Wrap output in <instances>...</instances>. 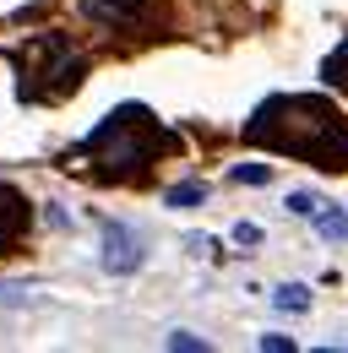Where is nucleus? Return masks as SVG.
Instances as JSON below:
<instances>
[{
  "label": "nucleus",
  "mask_w": 348,
  "mask_h": 353,
  "mask_svg": "<svg viewBox=\"0 0 348 353\" xmlns=\"http://www.w3.org/2000/svg\"><path fill=\"white\" fill-rule=\"evenodd\" d=\"M245 141H256L267 152H289L327 174L348 169V120L321 92H278L256 103V114L245 120Z\"/></svg>",
  "instance_id": "obj_1"
},
{
  "label": "nucleus",
  "mask_w": 348,
  "mask_h": 353,
  "mask_svg": "<svg viewBox=\"0 0 348 353\" xmlns=\"http://www.w3.org/2000/svg\"><path fill=\"white\" fill-rule=\"evenodd\" d=\"M158 141H164V136L147 120V109H142V103H126V109H109V114H104V125L82 141V152L104 163V174L130 179L158 158Z\"/></svg>",
  "instance_id": "obj_2"
},
{
  "label": "nucleus",
  "mask_w": 348,
  "mask_h": 353,
  "mask_svg": "<svg viewBox=\"0 0 348 353\" xmlns=\"http://www.w3.org/2000/svg\"><path fill=\"white\" fill-rule=\"evenodd\" d=\"M142 239L130 234L126 223H109L104 228V272H115V277H130V272H142Z\"/></svg>",
  "instance_id": "obj_3"
},
{
  "label": "nucleus",
  "mask_w": 348,
  "mask_h": 353,
  "mask_svg": "<svg viewBox=\"0 0 348 353\" xmlns=\"http://www.w3.org/2000/svg\"><path fill=\"white\" fill-rule=\"evenodd\" d=\"M28 223H33L28 196H22V190H11V185H0V256H11V250H17V239L28 234Z\"/></svg>",
  "instance_id": "obj_4"
},
{
  "label": "nucleus",
  "mask_w": 348,
  "mask_h": 353,
  "mask_svg": "<svg viewBox=\"0 0 348 353\" xmlns=\"http://www.w3.org/2000/svg\"><path fill=\"white\" fill-rule=\"evenodd\" d=\"M153 0H82V17L98 28H142Z\"/></svg>",
  "instance_id": "obj_5"
},
{
  "label": "nucleus",
  "mask_w": 348,
  "mask_h": 353,
  "mask_svg": "<svg viewBox=\"0 0 348 353\" xmlns=\"http://www.w3.org/2000/svg\"><path fill=\"white\" fill-rule=\"evenodd\" d=\"M272 305L289 310V315H304V310H310V288H304V283H283V288L272 294Z\"/></svg>",
  "instance_id": "obj_6"
},
{
  "label": "nucleus",
  "mask_w": 348,
  "mask_h": 353,
  "mask_svg": "<svg viewBox=\"0 0 348 353\" xmlns=\"http://www.w3.org/2000/svg\"><path fill=\"white\" fill-rule=\"evenodd\" d=\"M164 201L185 212V207H196V201H207V185H202V179H185V185H174V190L164 196Z\"/></svg>",
  "instance_id": "obj_7"
},
{
  "label": "nucleus",
  "mask_w": 348,
  "mask_h": 353,
  "mask_svg": "<svg viewBox=\"0 0 348 353\" xmlns=\"http://www.w3.org/2000/svg\"><path fill=\"white\" fill-rule=\"evenodd\" d=\"M310 223H316L327 239H348V218H343V212H316Z\"/></svg>",
  "instance_id": "obj_8"
},
{
  "label": "nucleus",
  "mask_w": 348,
  "mask_h": 353,
  "mask_svg": "<svg viewBox=\"0 0 348 353\" xmlns=\"http://www.w3.org/2000/svg\"><path fill=\"white\" fill-rule=\"evenodd\" d=\"M234 179H240V185H267L272 169H267V163H234Z\"/></svg>",
  "instance_id": "obj_9"
},
{
  "label": "nucleus",
  "mask_w": 348,
  "mask_h": 353,
  "mask_svg": "<svg viewBox=\"0 0 348 353\" xmlns=\"http://www.w3.org/2000/svg\"><path fill=\"white\" fill-rule=\"evenodd\" d=\"M289 212H294V218H316V196H310V190H294V196H289Z\"/></svg>",
  "instance_id": "obj_10"
},
{
  "label": "nucleus",
  "mask_w": 348,
  "mask_h": 353,
  "mask_svg": "<svg viewBox=\"0 0 348 353\" xmlns=\"http://www.w3.org/2000/svg\"><path fill=\"white\" fill-rule=\"evenodd\" d=\"M169 348H174V353H196V348H207V343H202L196 332H174V337H169Z\"/></svg>",
  "instance_id": "obj_11"
},
{
  "label": "nucleus",
  "mask_w": 348,
  "mask_h": 353,
  "mask_svg": "<svg viewBox=\"0 0 348 353\" xmlns=\"http://www.w3.org/2000/svg\"><path fill=\"white\" fill-rule=\"evenodd\" d=\"M234 245H261V228L256 223H234Z\"/></svg>",
  "instance_id": "obj_12"
},
{
  "label": "nucleus",
  "mask_w": 348,
  "mask_h": 353,
  "mask_svg": "<svg viewBox=\"0 0 348 353\" xmlns=\"http://www.w3.org/2000/svg\"><path fill=\"white\" fill-rule=\"evenodd\" d=\"M261 348H267V353H283V348H294V337H278V332H267V337H261Z\"/></svg>",
  "instance_id": "obj_13"
}]
</instances>
